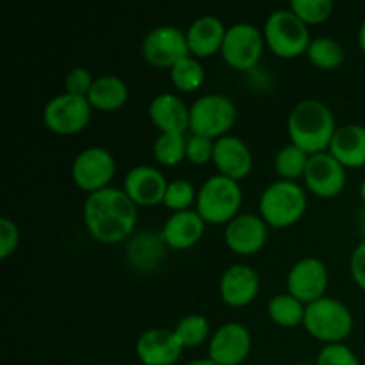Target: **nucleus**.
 Here are the masks:
<instances>
[{"mask_svg":"<svg viewBox=\"0 0 365 365\" xmlns=\"http://www.w3.org/2000/svg\"><path fill=\"white\" fill-rule=\"evenodd\" d=\"M84 221L89 234L103 245L121 242L134 232L138 205L118 187L91 192L84 203Z\"/></svg>","mask_w":365,"mask_h":365,"instance_id":"nucleus-1","label":"nucleus"},{"mask_svg":"<svg viewBox=\"0 0 365 365\" xmlns=\"http://www.w3.org/2000/svg\"><path fill=\"white\" fill-rule=\"evenodd\" d=\"M287 128L292 145L309 155L327 152L337 130L330 107L316 98L302 100L292 107Z\"/></svg>","mask_w":365,"mask_h":365,"instance_id":"nucleus-2","label":"nucleus"},{"mask_svg":"<svg viewBox=\"0 0 365 365\" xmlns=\"http://www.w3.org/2000/svg\"><path fill=\"white\" fill-rule=\"evenodd\" d=\"M241 203L239 182L221 173L207 178L196 196V210L209 223H230L239 214Z\"/></svg>","mask_w":365,"mask_h":365,"instance_id":"nucleus-3","label":"nucleus"},{"mask_svg":"<svg viewBox=\"0 0 365 365\" xmlns=\"http://www.w3.org/2000/svg\"><path fill=\"white\" fill-rule=\"evenodd\" d=\"M262 220L273 228L291 227L302 220L307 209V195L292 180H278L267 185L259 202Z\"/></svg>","mask_w":365,"mask_h":365,"instance_id":"nucleus-4","label":"nucleus"},{"mask_svg":"<svg viewBox=\"0 0 365 365\" xmlns=\"http://www.w3.org/2000/svg\"><path fill=\"white\" fill-rule=\"evenodd\" d=\"M303 324L312 337L327 344H335L351 334L353 314L342 302L324 296L307 305Z\"/></svg>","mask_w":365,"mask_h":365,"instance_id":"nucleus-5","label":"nucleus"},{"mask_svg":"<svg viewBox=\"0 0 365 365\" xmlns=\"http://www.w3.org/2000/svg\"><path fill=\"white\" fill-rule=\"evenodd\" d=\"M237 120L234 100L221 93L203 95L189 107V130L203 138H223Z\"/></svg>","mask_w":365,"mask_h":365,"instance_id":"nucleus-6","label":"nucleus"},{"mask_svg":"<svg viewBox=\"0 0 365 365\" xmlns=\"http://www.w3.org/2000/svg\"><path fill=\"white\" fill-rule=\"evenodd\" d=\"M264 39L278 57L292 59L307 52L310 34L307 24L299 20L291 9H277L267 16L264 25Z\"/></svg>","mask_w":365,"mask_h":365,"instance_id":"nucleus-7","label":"nucleus"},{"mask_svg":"<svg viewBox=\"0 0 365 365\" xmlns=\"http://www.w3.org/2000/svg\"><path fill=\"white\" fill-rule=\"evenodd\" d=\"M116 171V160L113 153L102 146H89L82 150L71 164V178L75 185L89 195L109 187Z\"/></svg>","mask_w":365,"mask_h":365,"instance_id":"nucleus-8","label":"nucleus"},{"mask_svg":"<svg viewBox=\"0 0 365 365\" xmlns=\"http://www.w3.org/2000/svg\"><path fill=\"white\" fill-rule=\"evenodd\" d=\"M91 120V103L86 96L70 95L64 91L46 102L43 109V121L52 132L71 135L86 128Z\"/></svg>","mask_w":365,"mask_h":365,"instance_id":"nucleus-9","label":"nucleus"},{"mask_svg":"<svg viewBox=\"0 0 365 365\" xmlns=\"http://www.w3.org/2000/svg\"><path fill=\"white\" fill-rule=\"evenodd\" d=\"M264 34L252 24H234L227 29L221 53L223 59L235 70H253L259 64L264 50Z\"/></svg>","mask_w":365,"mask_h":365,"instance_id":"nucleus-10","label":"nucleus"},{"mask_svg":"<svg viewBox=\"0 0 365 365\" xmlns=\"http://www.w3.org/2000/svg\"><path fill=\"white\" fill-rule=\"evenodd\" d=\"M143 57L159 68H173L178 61L189 57L187 36L175 25H159L145 36L141 45Z\"/></svg>","mask_w":365,"mask_h":365,"instance_id":"nucleus-11","label":"nucleus"},{"mask_svg":"<svg viewBox=\"0 0 365 365\" xmlns=\"http://www.w3.org/2000/svg\"><path fill=\"white\" fill-rule=\"evenodd\" d=\"M328 287V269L327 264L317 257H305L299 259L291 267L287 274L289 294L294 296L302 303L317 302L324 298Z\"/></svg>","mask_w":365,"mask_h":365,"instance_id":"nucleus-12","label":"nucleus"},{"mask_svg":"<svg viewBox=\"0 0 365 365\" xmlns=\"http://www.w3.org/2000/svg\"><path fill=\"white\" fill-rule=\"evenodd\" d=\"M252 351V334L241 323H225L209 342V359L216 365H239Z\"/></svg>","mask_w":365,"mask_h":365,"instance_id":"nucleus-13","label":"nucleus"},{"mask_svg":"<svg viewBox=\"0 0 365 365\" xmlns=\"http://www.w3.org/2000/svg\"><path fill=\"white\" fill-rule=\"evenodd\" d=\"M303 178L314 195L331 198L344 189L346 168L330 152L316 153L310 155Z\"/></svg>","mask_w":365,"mask_h":365,"instance_id":"nucleus-14","label":"nucleus"},{"mask_svg":"<svg viewBox=\"0 0 365 365\" xmlns=\"http://www.w3.org/2000/svg\"><path fill=\"white\" fill-rule=\"evenodd\" d=\"M182 351V342L168 328H150L135 342V355L143 365H175L180 360Z\"/></svg>","mask_w":365,"mask_h":365,"instance_id":"nucleus-15","label":"nucleus"},{"mask_svg":"<svg viewBox=\"0 0 365 365\" xmlns=\"http://www.w3.org/2000/svg\"><path fill=\"white\" fill-rule=\"evenodd\" d=\"M168 184L170 182L157 168L141 164V166L132 168L127 173L123 191L130 196L135 205L153 207L164 203Z\"/></svg>","mask_w":365,"mask_h":365,"instance_id":"nucleus-16","label":"nucleus"},{"mask_svg":"<svg viewBox=\"0 0 365 365\" xmlns=\"http://www.w3.org/2000/svg\"><path fill=\"white\" fill-rule=\"evenodd\" d=\"M267 239V223L257 214H237L225 228V242L239 255L257 253Z\"/></svg>","mask_w":365,"mask_h":365,"instance_id":"nucleus-17","label":"nucleus"},{"mask_svg":"<svg viewBox=\"0 0 365 365\" xmlns=\"http://www.w3.org/2000/svg\"><path fill=\"white\" fill-rule=\"evenodd\" d=\"M260 278L248 264H234L223 273L220 280V294L227 305L245 307L257 298Z\"/></svg>","mask_w":365,"mask_h":365,"instance_id":"nucleus-18","label":"nucleus"},{"mask_svg":"<svg viewBox=\"0 0 365 365\" xmlns=\"http://www.w3.org/2000/svg\"><path fill=\"white\" fill-rule=\"evenodd\" d=\"M214 164L221 175L234 180H241L252 171V150L237 135H223L214 143Z\"/></svg>","mask_w":365,"mask_h":365,"instance_id":"nucleus-19","label":"nucleus"},{"mask_svg":"<svg viewBox=\"0 0 365 365\" xmlns=\"http://www.w3.org/2000/svg\"><path fill=\"white\" fill-rule=\"evenodd\" d=\"M205 230V220L198 210H178L173 212L164 223L163 235L166 246L175 250H187L200 241Z\"/></svg>","mask_w":365,"mask_h":365,"instance_id":"nucleus-20","label":"nucleus"},{"mask_svg":"<svg viewBox=\"0 0 365 365\" xmlns=\"http://www.w3.org/2000/svg\"><path fill=\"white\" fill-rule=\"evenodd\" d=\"M185 36H187L191 53H195L196 57H207L221 50L225 36H227V27L217 16L205 14V16L196 18L189 25Z\"/></svg>","mask_w":365,"mask_h":365,"instance_id":"nucleus-21","label":"nucleus"},{"mask_svg":"<svg viewBox=\"0 0 365 365\" xmlns=\"http://www.w3.org/2000/svg\"><path fill=\"white\" fill-rule=\"evenodd\" d=\"M328 152L344 168L365 166V127L356 123L337 127Z\"/></svg>","mask_w":365,"mask_h":365,"instance_id":"nucleus-22","label":"nucleus"},{"mask_svg":"<svg viewBox=\"0 0 365 365\" xmlns=\"http://www.w3.org/2000/svg\"><path fill=\"white\" fill-rule=\"evenodd\" d=\"M148 114L163 132L184 134L189 128V107L171 93H160L150 102Z\"/></svg>","mask_w":365,"mask_h":365,"instance_id":"nucleus-23","label":"nucleus"},{"mask_svg":"<svg viewBox=\"0 0 365 365\" xmlns=\"http://www.w3.org/2000/svg\"><path fill=\"white\" fill-rule=\"evenodd\" d=\"M164 246L166 242L160 234L157 235L150 230L141 232L127 245V260L138 271H152L163 260Z\"/></svg>","mask_w":365,"mask_h":365,"instance_id":"nucleus-24","label":"nucleus"},{"mask_svg":"<svg viewBox=\"0 0 365 365\" xmlns=\"http://www.w3.org/2000/svg\"><path fill=\"white\" fill-rule=\"evenodd\" d=\"M88 100L100 110H116L128 100V86L116 75H102L93 82Z\"/></svg>","mask_w":365,"mask_h":365,"instance_id":"nucleus-25","label":"nucleus"},{"mask_svg":"<svg viewBox=\"0 0 365 365\" xmlns=\"http://www.w3.org/2000/svg\"><path fill=\"white\" fill-rule=\"evenodd\" d=\"M307 305L296 299L292 294H277L267 305V314L277 324L285 328H294L305 321Z\"/></svg>","mask_w":365,"mask_h":365,"instance_id":"nucleus-26","label":"nucleus"},{"mask_svg":"<svg viewBox=\"0 0 365 365\" xmlns=\"http://www.w3.org/2000/svg\"><path fill=\"white\" fill-rule=\"evenodd\" d=\"M307 56L309 61L316 66L323 68V70H334V68L341 66L344 61V48L341 43L328 36H319L310 41L309 48H307Z\"/></svg>","mask_w":365,"mask_h":365,"instance_id":"nucleus-27","label":"nucleus"},{"mask_svg":"<svg viewBox=\"0 0 365 365\" xmlns=\"http://www.w3.org/2000/svg\"><path fill=\"white\" fill-rule=\"evenodd\" d=\"M309 159V153H305L302 148H298V146L291 143V145H285L277 153V157H274V170L280 175L282 180L294 182V178L305 175Z\"/></svg>","mask_w":365,"mask_h":365,"instance_id":"nucleus-28","label":"nucleus"},{"mask_svg":"<svg viewBox=\"0 0 365 365\" xmlns=\"http://www.w3.org/2000/svg\"><path fill=\"white\" fill-rule=\"evenodd\" d=\"M205 81V70L196 57H184L171 68V82L180 91H196Z\"/></svg>","mask_w":365,"mask_h":365,"instance_id":"nucleus-29","label":"nucleus"},{"mask_svg":"<svg viewBox=\"0 0 365 365\" xmlns=\"http://www.w3.org/2000/svg\"><path fill=\"white\" fill-rule=\"evenodd\" d=\"M173 331L184 348H196L207 341L210 327L205 317L200 316V314H191V316L182 317L177 327L173 328Z\"/></svg>","mask_w":365,"mask_h":365,"instance_id":"nucleus-30","label":"nucleus"},{"mask_svg":"<svg viewBox=\"0 0 365 365\" xmlns=\"http://www.w3.org/2000/svg\"><path fill=\"white\" fill-rule=\"evenodd\" d=\"M185 146H187V139L184 138V134L163 132L153 143V155L159 163L175 166L185 157Z\"/></svg>","mask_w":365,"mask_h":365,"instance_id":"nucleus-31","label":"nucleus"},{"mask_svg":"<svg viewBox=\"0 0 365 365\" xmlns=\"http://www.w3.org/2000/svg\"><path fill=\"white\" fill-rule=\"evenodd\" d=\"M289 9L305 24H321L330 18L334 2L331 0H292Z\"/></svg>","mask_w":365,"mask_h":365,"instance_id":"nucleus-32","label":"nucleus"},{"mask_svg":"<svg viewBox=\"0 0 365 365\" xmlns=\"http://www.w3.org/2000/svg\"><path fill=\"white\" fill-rule=\"evenodd\" d=\"M198 192L195 191L191 182L187 180H171L168 184L166 189V196H164V205L168 209L175 210H187L191 207V203L195 202Z\"/></svg>","mask_w":365,"mask_h":365,"instance_id":"nucleus-33","label":"nucleus"},{"mask_svg":"<svg viewBox=\"0 0 365 365\" xmlns=\"http://www.w3.org/2000/svg\"><path fill=\"white\" fill-rule=\"evenodd\" d=\"M316 365H360L355 353L342 342L327 344L317 355Z\"/></svg>","mask_w":365,"mask_h":365,"instance_id":"nucleus-34","label":"nucleus"},{"mask_svg":"<svg viewBox=\"0 0 365 365\" xmlns=\"http://www.w3.org/2000/svg\"><path fill=\"white\" fill-rule=\"evenodd\" d=\"M214 139L203 138V135H189L187 146H185V157L195 164H205L214 155Z\"/></svg>","mask_w":365,"mask_h":365,"instance_id":"nucleus-35","label":"nucleus"},{"mask_svg":"<svg viewBox=\"0 0 365 365\" xmlns=\"http://www.w3.org/2000/svg\"><path fill=\"white\" fill-rule=\"evenodd\" d=\"M93 82H95V78L91 77V71L82 66L71 68L66 73V78H64L66 93L77 96H86V98H88V93L91 89Z\"/></svg>","mask_w":365,"mask_h":365,"instance_id":"nucleus-36","label":"nucleus"},{"mask_svg":"<svg viewBox=\"0 0 365 365\" xmlns=\"http://www.w3.org/2000/svg\"><path fill=\"white\" fill-rule=\"evenodd\" d=\"M20 241V232L11 217H0V259H7L16 250Z\"/></svg>","mask_w":365,"mask_h":365,"instance_id":"nucleus-37","label":"nucleus"},{"mask_svg":"<svg viewBox=\"0 0 365 365\" xmlns=\"http://www.w3.org/2000/svg\"><path fill=\"white\" fill-rule=\"evenodd\" d=\"M349 269H351V277L356 282V285L365 291V241L353 250Z\"/></svg>","mask_w":365,"mask_h":365,"instance_id":"nucleus-38","label":"nucleus"},{"mask_svg":"<svg viewBox=\"0 0 365 365\" xmlns=\"http://www.w3.org/2000/svg\"><path fill=\"white\" fill-rule=\"evenodd\" d=\"M359 228H360V234H362L364 241H365V207L359 210Z\"/></svg>","mask_w":365,"mask_h":365,"instance_id":"nucleus-39","label":"nucleus"},{"mask_svg":"<svg viewBox=\"0 0 365 365\" xmlns=\"http://www.w3.org/2000/svg\"><path fill=\"white\" fill-rule=\"evenodd\" d=\"M359 45L360 48H362V52L365 53V20L362 21V25H360L359 29Z\"/></svg>","mask_w":365,"mask_h":365,"instance_id":"nucleus-40","label":"nucleus"},{"mask_svg":"<svg viewBox=\"0 0 365 365\" xmlns=\"http://www.w3.org/2000/svg\"><path fill=\"white\" fill-rule=\"evenodd\" d=\"M187 365H216L210 359H200V360H192Z\"/></svg>","mask_w":365,"mask_h":365,"instance_id":"nucleus-41","label":"nucleus"},{"mask_svg":"<svg viewBox=\"0 0 365 365\" xmlns=\"http://www.w3.org/2000/svg\"><path fill=\"white\" fill-rule=\"evenodd\" d=\"M360 196H362V200L365 202V180L360 184Z\"/></svg>","mask_w":365,"mask_h":365,"instance_id":"nucleus-42","label":"nucleus"},{"mask_svg":"<svg viewBox=\"0 0 365 365\" xmlns=\"http://www.w3.org/2000/svg\"><path fill=\"white\" fill-rule=\"evenodd\" d=\"M294 365H314V364H309V362H299V364H294Z\"/></svg>","mask_w":365,"mask_h":365,"instance_id":"nucleus-43","label":"nucleus"}]
</instances>
